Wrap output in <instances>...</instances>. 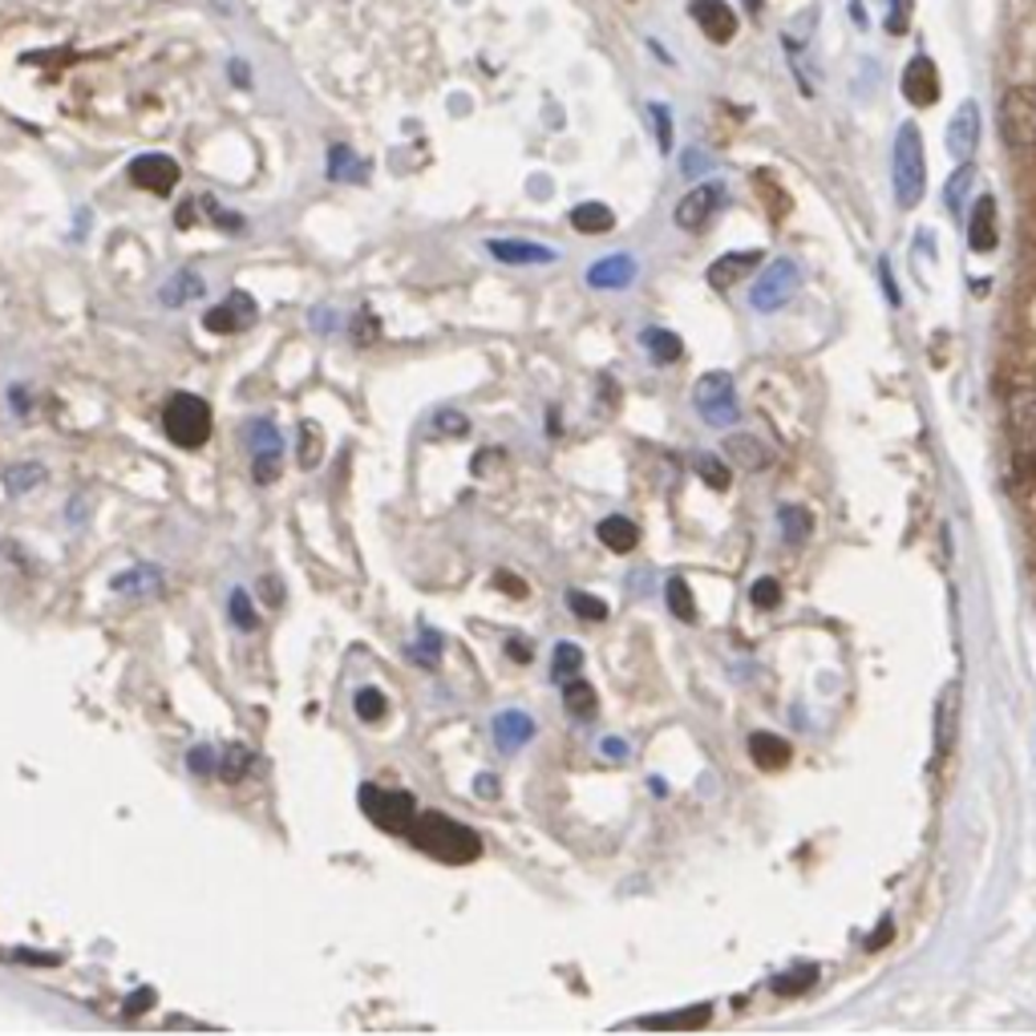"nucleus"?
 <instances>
[{"mask_svg":"<svg viewBox=\"0 0 1036 1036\" xmlns=\"http://www.w3.org/2000/svg\"><path fill=\"white\" fill-rule=\"evenodd\" d=\"M709 1004H700V1009H688V1012H676V1016H652V1021H644L648 1028H700V1024L709 1021Z\"/></svg>","mask_w":1036,"mask_h":1036,"instance_id":"nucleus-35","label":"nucleus"},{"mask_svg":"<svg viewBox=\"0 0 1036 1036\" xmlns=\"http://www.w3.org/2000/svg\"><path fill=\"white\" fill-rule=\"evenodd\" d=\"M996 244H1000L996 199H992V194H980L976 207H971V219H968V247L971 251H996Z\"/></svg>","mask_w":1036,"mask_h":1036,"instance_id":"nucleus-16","label":"nucleus"},{"mask_svg":"<svg viewBox=\"0 0 1036 1036\" xmlns=\"http://www.w3.org/2000/svg\"><path fill=\"white\" fill-rule=\"evenodd\" d=\"M596 534H599V543L608 547V551H616V555H628V551H635V543H640L635 522H632V518H623V515L604 518V522L596 527Z\"/></svg>","mask_w":1036,"mask_h":1036,"instance_id":"nucleus-22","label":"nucleus"},{"mask_svg":"<svg viewBox=\"0 0 1036 1036\" xmlns=\"http://www.w3.org/2000/svg\"><path fill=\"white\" fill-rule=\"evenodd\" d=\"M486 251H491L498 263H555L559 251L547 244H531V239H486Z\"/></svg>","mask_w":1036,"mask_h":1036,"instance_id":"nucleus-15","label":"nucleus"},{"mask_svg":"<svg viewBox=\"0 0 1036 1036\" xmlns=\"http://www.w3.org/2000/svg\"><path fill=\"white\" fill-rule=\"evenodd\" d=\"M466 433V417L462 414H453V409H446V414H438L433 417V433Z\"/></svg>","mask_w":1036,"mask_h":1036,"instance_id":"nucleus-50","label":"nucleus"},{"mask_svg":"<svg viewBox=\"0 0 1036 1036\" xmlns=\"http://www.w3.org/2000/svg\"><path fill=\"white\" fill-rule=\"evenodd\" d=\"M757 263H762V251H729V256L712 259V268L705 272V280H709V288H717V292H729V288L741 284Z\"/></svg>","mask_w":1036,"mask_h":1036,"instance_id":"nucleus-18","label":"nucleus"},{"mask_svg":"<svg viewBox=\"0 0 1036 1036\" xmlns=\"http://www.w3.org/2000/svg\"><path fill=\"white\" fill-rule=\"evenodd\" d=\"M1012 466L1024 486H1036V388H1016L1009 397Z\"/></svg>","mask_w":1036,"mask_h":1036,"instance_id":"nucleus-3","label":"nucleus"},{"mask_svg":"<svg viewBox=\"0 0 1036 1036\" xmlns=\"http://www.w3.org/2000/svg\"><path fill=\"white\" fill-rule=\"evenodd\" d=\"M194 296H203V280L194 272H179L170 284H162V304H167V308H182V304Z\"/></svg>","mask_w":1036,"mask_h":1036,"instance_id":"nucleus-29","label":"nucleus"},{"mask_svg":"<svg viewBox=\"0 0 1036 1036\" xmlns=\"http://www.w3.org/2000/svg\"><path fill=\"white\" fill-rule=\"evenodd\" d=\"M700 167H705V155H700V150H688V155H685V174H697Z\"/></svg>","mask_w":1036,"mask_h":1036,"instance_id":"nucleus-58","label":"nucleus"},{"mask_svg":"<svg viewBox=\"0 0 1036 1036\" xmlns=\"http://www.w3.org/2000/svg\"><path fill=\"white\" fill-rule=\"evenodd\" d=\"M697 474L709 482L712 491H729V466L725 462H717V458H709V453L697 458Z\"/></svg>","mask_w":1036,"mask_h":1036,"instance_id":"nucleus-42","label":"nucleus"},{"mask_svg":"<svg viewBox=\"0 0 1036 1036\" xmlns=\"http://www.w3.org/2000/svg\"><path fill=\"white\" fill-rule=\"evenodd\" d=\"M187 765H191V769H194V774H199V777L219 774V757L211 753V745H194V750L187 753Z\"/></svg>","mask_w":1036,"mask_h":1036,"instance_id":"nucleus-45","label":"nucleus"},{"mask_svg":"<svg viewBox=\"0 0 1036 1036\" xmlns=\"http://www.w3.org/2000/svg\"><path fill=\"white\" fill-rule=\"evenodd\" d=\"M750 13H762V0H750Z\"/></svg>","mask_w":1036,"mask_h":1036,"instance_id":"nucleus-60","label":"nucleus"},{"mask_svg":"<svg viewBox=\"0 0 1036 1036\" xmlns=\"http://www.w3.org/2000/svg\"><path fill=\"white\" fill-rule=\"evenodd\" d=\"M635 280V259L632 256H604L599 263L587 268V284L599 288V292H616V288H628Z\"/></svg>","mask_w":1036,"mask_h":1036,"instance_id":"nucleus-19","label":"nucleus"},{"mask_svg":"<svg viewBox=\"0 0 1036 1036\" xmlns=\"http://www.w3.org/2000/svg\"><path fill=\"white\" fill-rule=\"evenodd\" d=\"M906 25H911V0H891V13H887V33L903 37Z\"/></svg>","mask_w":1036,"mask_h":1036,"instance_id":"nucleus-47","label":"nucleus"},{"mask_svg":"<svg viewBox=\"0 0 1036 1036\" xmlns=\"http://www.w3.org/2000/svg\"><path fill=\"white\" fill-rule=\"evenodd\" d=\"M316 462H320V429L304 426V441H300V466L312 470Z\"/></svg>","mask_w":1036,"mask_h":1036,"instance_id":"nucleus-46","label":"nucleus"},{"mask_svg":"<svg viewBox=\"0 0 1036 1036\" xmlns=\"http://www.w3.org/2000/svg\"><path fill=\"white\" fill-rule=\"evenodd\" d=\"M798 284H802V272H798V263L793 259H777V263H769L762 272V280L753 284L750 300L757 312H777L786 300L798 292Z\"/></svg>","mask_w":1036,"mask_h":1036,"instance_id":"nucleus-8","label":"nucleus"},{"mask_svg":"<svg viewBox=\"0 0 1036 1036\" xmlns=\"http://www.w3.org/2000/svg\"><path fill=\"white\" fill-rule=\"evenodd\" d=\"M232 623L239 628V632H256V628H259V616H256V608H251V599H247L244 592H232Z\"/></svg>","mask_w":1036,"mask_h":1036,"instance_id":"nucleus-41","label":"nucleus"},{"mask_svg":"<svg viewBox=\"0 0 1036 1036\" xmlns=\"http://www.w3.org/2000/svg\"><path fill=\"white\" fill-rule=\"evenodd\" d=\"M664 596H668V608H673V616H680L685 623L697 620V599H692V592H688V583L680 579V575H673V579H668Z\"/></svg>","mask_w":1036,"mask_h":1036,"instance_id":"nucleus-33","label":"nucleus"},{"mask_svg":"<svg viewBox=\"0 0 1036 1036\" xmlns=\"http://www.w3.org/2000/svg\"><path fill=\"white\" fill-rule=\"evenodd\" d=\"M259 592H263V599H268V604H280V599H284V587H280V579H272V575L263 579V587H259Z\"/></svg>","mask_w":1036,"mask_h":1036,"instance_id":"nucleus-55","label":"nucleus"},{"mask_svg":"<svg viewBox=\"0 0 1036 1036\" xmlns=\"http://www.w3.org/2000/svg\"><path fill=\"white\" fill-rule=\"evenodd\" d=\"M352 705H357V717H361L364 725H373V721H381V717H385V709H388L385 697H381L376 688H361V692H357V700H352Z\"/></svg>","mask_w":1036,"mask_h":1036,"instance_id":"nucleus-38","label":"nucleus"},{"mask_svg":"<svg viewBox=\"0 0 1036 1036\" xmlns=\"http://www.w3.org/2000/svg\"><path fill=\"white\" fill-rule=\"evenodd\" d=\"M959 705H964L959 680H947V688L939 692V705H935V745H939V753L951 750L959 737Z\"/></svg>","mask_w":1036,"mask_h":1036,"instance_id":"nucleus-17","label":"nucleus"},{"mask_svg":"<svg viewBox=\"0 0 1036 1036\" xmlns=\"http://www.w3.org/2000/svg\"><path fill=\"white\" fill-rule=\"evenodd\" d=\"M232 81L235 86H251V69H247V61H239V57L232 61Z\"/></svg>","mask_w":1036,"mask_h":1036,"instance_id":"nucleus-57","label":"nucleus"},{"mask_svg":"<svg viewBox=\"0 0 1036 1036\" xmlns=\"http://www.w3.org/2000/svg\"><path fill=\"white\" fill-rule=\"evenodd\" d=\"M251 762H256V757H251V750H247V745H239V741H235V745H227V750H223L219 777H223V781H232V786H235V781H244V777H247V769H251Z\"/></svg>","mask_w":1036,"mask_h":1036,"instance_id":"nucleus-31","label":"nucleus"},{"mask_svg":"<svg viewBox=\"0 0 1036 1036\" xmlns=\"http://www.w3.org/2000/svg\"><path fill=\"white\" fill-rule=\"evenodd\" d=\"M583 668V652L579 644H571V640H563V644H555V661H551V676H555L559 685L563 680H571V676H579Z\"/></svg>","mask_w":1036,"mask_h":1036,"instance_id":"nucleus-34","label":"nucleus"},{"mask_svg":"<svg viewBox=\"0 0 1036 1036\" xmlns=\"http://www.w3.org/2000/svg\"><path fill=\"white\" fill-rule=\"evenodd\" d=\"M474 790H478L482 798H498V781H494V774H482L478 781H474Z\"/></svg>","mask_w":1036,"mask_h":1036,"instance_id":"nucleus-56","label":"nucleus"},{"mask_svg":"<svg viewBox=\"0 0 1036 1036\" xmlns=\"http://www.w3.org/2000/svg\"><path fill=\"white\" fill-rule=\"evenodd\" d=\"M688 13H692V21L700 25V33L709 41H717V45H729V41L737 37V13L729 9L725 0H692Z\"/></svg>","mask_w":1036,"mask_h":1036,"instance_id":"nucleus-13","label":"nucleus"},{"mask_svg":"<svg viewBox=\"0 0 1036 1036\" xmlns=\"http://www.w3.org/2000/svg\"><path fill=\"white\" fill-rule=\"evenodd\" d=\"M976 146H980V105L964 102L951 117V126H947V150L959 162H971Z\"/></svg>","mask_w":1036,"mask_h":1036,"instance_id":"nucleus-14","label":"nucleus"},{"mask_svg":"<svg viewBox=\"0 0 1036 1036\" xmlns=\"http://www.w3.org/2000/svg\"><path fill=\"white\" fill-rule=\"evenodd\" d=\"M361 810L364 818L373 822V826H381L385 834H409V826H414L417 818V798L409 790H381V786H361Z\"/></svg>","mask_w":1036,"mask_h":1036,"instance_id":"nucleus-5","label":"nucleus"},{"mask_svg":"<svg viewBox=\"0 0 1036 1036\" xmlns=\"http://www.w3.org/2000/svg\"><path fill=\"white\" fill-rule=\"evenodd\" d=\"M750 757L757 769H765V774H774V769H781V765L790 762V741L777 737V733H753L750 737Z\"/></svg>","mask_w":1036,"mask_h":1036,"instance_id":"nucleus-21","label":"nucleus"},{"mask_svg":"<svg viewBox=\"0 0 1036 1036\" xmlns=\"http://www.w3.org/2000/svg\"><path fill=\"white\" fill-rule=\"evenodd\" d=\"M110 587H114L117 596H158V592H162V571L134 567V571H126V575H117Z\"/></svg>","mask_w":1036,"mask_h":1036,"instance_id":"nucleus-23","label":"nucleus"},{"mask_svg":"<svg viewBox=\"0 0 1036 1036\" xmlns=\"http://www.w3.org/2000/svg\"><path fill=\"white\" fill-rule=\"evenodd\" d=\"M45 482V466H16V470H4V486L13 494H25L33 491V486H41Z\"/></svg>","mask_w":1036,"mask_h":1036,"instance_id":"nucleus-39","label":"nucleus"},{"mask_svg":"<svg viewBox=\"0 0 1036 1036\" xmlns=\"http://www.w3.org/2000/svg\"><path fill=\"white\" fill-rule=\"evenodd\" d=\"M162 429L179 450H199L211 438V405L194 393H174L162 409Z\"/></svg>","mask_w":1036,"mask_h":1036,"instance_id":"nucleus-4","label":"nucleus"},{"mask_svg":"<svg viewBox=\"0 0 1036 1036\" xmlns=\"http://www.w3.org/2000/svg\"><path fill=\"white\" fill-rule=\"evenodd\" d=\"M777 522H781L786 543L793 547L806 543V539H810V527H814V522H810V510H802V506H781V518H777Z\"/></svg>","mask_w":1036,"mask_h":1036,"instance_id":"nucleus-32","label":"nucleus"},{"mask_svg":"<svg viewBox=\"0 0 1036 1036\" xmlns=\"http://www.w3.org/2000/svg\"><path fill=\"white\" fill-rule=\"evenodd\" d=\"M725 450L733 453V458H737L745 470H765V466H769V453L762 450V441H757V438H741V433H737V438L725 441Z\"/></svg>","mask_w":1036,"mask_h":1036,"instance_id":"nucleus-30","label":"nucleus"},{"mask_svg":"<svg viewBox=\"0 0 1036 1036\" xmlns=\"http://www.w3.org/2000/svg\"><path fill=\"white\" fill-rule=\"evenodd\" d=\"M1000 122H1004L1009 143L1021 155L1036 158V90H1012L1000 105Z\"/></svg>","mask_w":1036,"mask_h":1036,"instance_id":"nucleus-7","label":"nucleus"},{"mask_svg":"<svg viewBox=\"0 0 1036 1036\" xmlns=\"http://www.w3.org/2000/svg\"><path fill=\"white\" fill-rule=\"evenodd\" d=\"M494 587H498V592H510V596H515V599L527 596V587H522V579H518V575H510V571H498V575H494Z\"/></svg>","mask_w":1036,"mask_h":1036,"instance_id":"nucleus-51","label":"nucleus"},{"mask_svg":"<svg viewBox=\"0 0 1036 1036\" xmlns=\"http://www.w3.org/2000/svg\"><path fill=\"white\" fill-rule=\"evenodd\" d=\"M644 349L656 357L661 364H673L685 357V345H680V337L676 333H668V328H648L644 333Z\"/></svg>","mask_w":1036,"mask_h":1036,"instance_id":"nucleus-26","label":"nucleus"},{"mask_svg":"<svg viewBox=\"0 0 1036 1036\" xmlns=\"http://www.w3.org/2000/svg\"><path fill=\"white\" fill-rule=\"evenodd\" d=\"M531 737H534V721L527 712L506 709L494 717V741H498V750H518V745H527Z\"/></svg>","mask_w":1036,"mask_h":1036,"instance_id":"nucleus-20","label":"nucleus"},{"mask_svg":"<svg viewBox=\"0 0 1036 1036\" xmlns=\"http://www.w3.org/2000/svg\"><path fill=\"white\" fill-rule=\"evenodd\" d=\"M506 656L515 664H531V644H527L522 635H510V640H506Z\"/></svg>","mask_w":1036,"mask_h":1036,"instance_id":"nucleus-52","label":"nucleus"},{"mask_svg":"<svg viewBox=\"0 0 1036 1036\" xmlns=\"http://www.w3.org/2000/svg\"><path fill=\"white\" fill-rule=\"evenodd\" d=\"M692 402H697V414L709 421V426H733L741 417L737 405V388H733V376L729 373H705L692 388Z\"/></svg>","mask_w":1036,"mask_h":1036,"instance_id":"nucleus-6","label":"nucleus"},{"mask_svg":"<svg viewBox=\"0 0 1036 1036\" xmlns=\"http://www.w3.org/2000/svg\"><path fill=\"white\" fill-rule=\"evenodd\" d=\"M182 170L170 155H138L130 162V182L150 194H170L179 187Z\"/></svg>","mask_w":1036,"mask_h":1036,"instance_id":"nucleus-11","label":"nucleus"},{"mask_svg":"<svg viewBox=\"0 0 1036 1036\" xmlns=\"http://www.w3.org/2000/svg\"><path fill=\"white\" fill-rule=\"evenodd\" d=\"M899 90H903L906 102L920 105V110L935 105V98H939V69H935L932 57H911V61L903 65Z\"/></svg>","mask_w":1036,"mask_h":1036,"instance_id":"nucleus-12","label":"nucleus"},{"mask_svg":"<svg viewBox=\"0 0 1036 1036\" xmlns=\"http://www.w3.org/2000/svg\"><path fill=\"white\" fill-rule=\"evenodd\" d=\"M721 203H725V187L721 182H700V187H692V191L676 203V227L680 232H705V223L721 211Z\"/></svg>","mask_w":1036,"mask_h":1036,"instance_id":"nucleus-9","label":"nucleus"},{"mask_svg":"<svg viewBox=\"0 0 1036 1036\" xmlns=\"http://www.w3.org/2000/svg\"><path fill=\"white\" fill-rule=\"evenodd\" d=\"M571 227L579 235H608L616 227V215L604 203H579V207L571 211Z\"/></svg>","mask_w":1036,"mask_h":1036,"instance_id":"nucleus-25","label":"nucleus"},{"mask_svg":"<svg viewBox=\"0 0 1036 1036\" xmlns=\"http://www.w3.org/2000/svg\"><path fill=\"white\" fill-rule=\"evenodd\" d=\"M247 441L256 446V453H280V429L272 421H263V417L247 426Z\"/></svg>","mask_w":1036,"mask_h":1036,"instance_id":"nucleus-36","label":"nucleus"},{"mask_svg":"<svg viewBox=\"0 0 1036 1036\" xmlns=\"http://www.w3.org/2000/svg\"><path fill=\"white\" fill-rule=\"evenodd\" d=\"M567 604H571V611L579 616V620H608V604L604 599H596V596H587V592H571L567 596Z\"/></svg>","mask_w":1036,"mask_h":1036,"instance_id":"nucleus-37","label":"nucleus"},{"mask_svg":"<svg viewBox=\"0 0 1036 1036\" xmlns=\"http://www.w3.org/2000/svg\"><path fill=\"white\" fill-rule=\"evenodd\" d=\"M414 656H417L421 664H438V656H441V635L421 632V644L414 648Z\"/></svg>","mask_w":1036,"mask_h":1036,"instance_id":"nucleus-49","label":"nucleus"},{"mask_svg":"<svg viewBox=\"0 0 1036 1036\" xmlns=\"http://www.w3.org/2000/svg\"><path fill=\"white\" fill-rule=\"evenodd\" d=\"M150 1004H155V992H150V988H146V992H134V996L126 1000V1016H138V1012H146Z\"/></svg>","mask_w":1036,"mask_h":1036,"instance_id":"nucleus-53","label":"nucleus"},{"mask_svg":"<svg viewBox=\"0 0 1036 1036\" xmlns=\"http://www.w3.org/2000/svg\"><path fill=\"white\" fill-rule=\"evenodd\" d=\"M604 753H608V757H623V741L608 737V741H604Z\"/></svg>","mask_w":1036,"mask_h":1036,"instance_id":"nucleus-59","label":"nucleus"},{"mask_svg":"<svg viewBox=\"0 0 1036 1036\" xmlns=\"http://www.w3.org/2000/svg\"><path fill=\"white\" fill-rule=\"evenodd\" d=\"M251 474H256L259 486H268V482L280 474V453H256V466H251Z\"/></svg>","mask_w":1036,"mask_h":1036,"instance_id":"nucleus-48","label":"nucleus"},{"mask_svg":"<svg viewBox=\"0 0 1036 1036\" xmlns=\"http://www.w3.org/2000/svg\"><path fill=\"white\" fill-rule=\"evenodd\" d=\"M328 179L333 182H361L364 179L361 158L352 155L349 146H333V150H328Z\"/></svg>","mask_w":1036,"mask_h":1036,"instance_id":"nucleus-27","label":"nucleus"},{"mask_svg":"<svg viewBox=\"0 0 1036 1036\" xmlns=\"http://www.w3.org/2000/svg\"><path fill=\"white\" fill-rule=\"evenodd\" d=\"M256 316H259L256 300L247 296L244 288H232V296L223 300V304L207 308L203 328L215 333V337H232V333H239V328H247V324H256Z\"/></svg>","mask_w":1036,"mask_h":1036,"instance_id":"nucleus-10","label":"nucleus"},{"mask_svg":"<svg viewBox=\"0 0 1036 1036\" xmlns=\"http://www.w3.org/2000/svg\"><path fill=\"white\" fill-rule=\"evenodd\" d=\"M818 984V968L814 964H802V968H790L786 976H774V992L777 996H802V992H810V988Z\"/></svg>","mask_w":1036,"mask_h":1036,"instance_id":"nucleus-28","label":"nucleus"},{"mask_svg":"<svg viewBox=\"0 0 1036 1036\" xmlns=\"http://www.w3.org/2000/svg\"><path fill=\"white\" fill-rule=\"evenodd\" d=\"M891 935H894V923H891V920H882V927H879L875 935H870L867 947H870V951H875V947H887V944H891Z\"/></svg>","mask_w":1036,"mask_h":1036,"instance_id":"nucleus-54","label":"nucleus"},{"mask_svg":"<svg viewBox=\"0 0 1036 1036\" xmlns=\"http://www.w3.org/2000/svg\"><path fill=\"white\" fill-rule=\"evenodd\" d=\"M750 599H753V608H762V611H769V608H777L781 604V583L777 579H757L753 583V592H750Z\"/></svg>","mask_w":1036,"mask_h":1036,"instance_id":"nucleus-43","label":"nucleus"},{"mask_svg":"<svg viewBox=\"0 0 1036 1036\" xmlns=\"http://www.w3.org/2000/svg\"><path fill=\"white\" fill-rule=\"evenodd\" d=\"M971 179H976V167H971V162H964V167L956 170V179H951V182H947V187H944V194H947V207H951V211L964 207V194H968Z\"/></svg>","mask_w":1036,"mask_h":1036,"instance_id":"nucleus-40","label":"nucleus"},{"mask_svg":"<svg viewBox=\"0 0 1036 1036\" xmlns=\"http://www.w3.org/2000/svg\"><path fill=\"white\" fill-rule=\"evenodd\" d=\"M927 191V162H923V134L915 122H903L894 134V194L899 207H920Z\"/></svg>","mask_w":1036,"mask_h":1036,"instance_id":"nucleus-2","label":"nucleus"},{"mask_svg":"<svg viewBox=\"0 0 1036 1036\" xmlns=\"http://www.w3.org/2000/svg\"><path fill=\"white\" fill-rule=\"evenodd\" d=\"M563 705H567V712H571V717H579V721H587V717H596V712H599L596 688L587 685L583 676H571V680H563Z\"/></svg>","mask_w":1036,"mask_h":1036,"instance_id":"nucleus-24","label":"nucleus"},{"mask_svg":"<svg viewBox=\"0 0 1036 1036\" xmlns=\"http://www.w3.org/2000/svg\"><path fill=\"white\" fill-rule=\"evenodd\" d=\"M405 838L414 842L421 855L438 858V863H450V867H466L482 855V838L470 826L453 822V818L438 814V810H426V814L414 818V826Z\"/></svg>","mask_w":1036,"mask_h":1036,"instance_id":"nucleus-1","label":"nucleus"},{"mask_svg":"<svg viewBox=\"0 0 1036 1036\" xmlns=\"http://www.w3.org/2000/svg\"><path fill=\"white\" fill-rule=\"evenodd\" d=\"M648 114H652V122H656V146L668 155V150H673V114H668L664 105H648Z\"/></svg>","mask_w":1036,"mask_h":1036,"instance_id":"nucleus-44","label":"nucleus"}]
</instances>
